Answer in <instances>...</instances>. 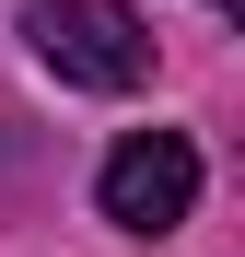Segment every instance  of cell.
<instances>
[{
  "instance_id": "obj_1",
  "label": "cell",
  "mask_w": 245,
  "mask_h": 257,
  "mask_svg": "<svg viewBox=\"0 0 245 257\" xmlns=\"http://www.w3.org/2000/svg\"><path fill=\"white\" fill-rule=\"evenodd\" d=\"M24 35H35V59L59 82H82V94H140L152 82V24L129 0H35Z\"/></svg>"
},
{
  "instance_id": "obj_2",
  "label": "cell",
  "mask_w": 245,
  "mask_h": 257,
  "mask_svg": "<svg viewBox=\"0 0 245 257\" xmlns=\"http://www.w3.org/2000/svg\"><path fill=\"white\" fill-rule=\"evenodd\" d=\"M94 199H105V222L117 234H175L187 210H198V152L175 141V128H129V141L105 152V176H94Z\"/></svg>"
},
{
  "instance_id": "obj_3",
  "label": "cell",
  "mask_w": 245,
  "mask_h": 257,
  "mask_svg": "<svg viewBox=\"0 0 245 257\" xmlns=\"http://www.w3.org/2000/svg\"><path fill=\"white\" fill-rule=\"evenodd\" d=\"M222 12H233V0H222Z\"/></svg>"
}]
</instances>
